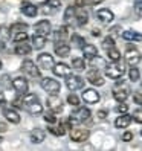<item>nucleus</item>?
<instances>
[{"instance_id": "obj_1", "label": "nucleus", "mask_w": 142, "mask_h": 151, "mask_svg": "<svg viewBox=\"0 0 142 151\" xmlns=\"http://www.w3.org/2000/svg\"><path fill=\"white\" fill-rule=\"evenodd\" d=\"M90 114L92 113H90V110H89L87 107H79V105H78L76 110L70 113V116L67 119V124H69V125H72V127L79 125V124H83V122L90 119Z\"/></svg>"}, {"instance_id": "obj_2", "label": "nucleus", "mask_w": 142, "mask_h": 151, "mask_svg": "<svg viewBox=\"0 0 142 151\" xmlns=\"http://www.w3.org/2000/svg\"><path fill=\"white\" fill-rule=\"evenodd\" d=\"M124 73H125V64L124 63L113 61V64L105 66V76H109L110 79H119Z\"/></svg>"}, {"instance_id": "obj_3", "label": "nucleus", "mask_w": 142, "mask_h": 151, "mask_svg": "<svg viewBox=\"0 0 142 151\" xmlns=\"http://www.w3.org/2000/svg\"><path fill=\"white\" fill-rule=\"evenodd\" d=\"M40 86H41L43 90H44V92H48L49 95H58V93L61 92V84L57 81V79L49 78V76L41 78Z\"/></svg>"}, {"instance_id": "obj_4", "label": "nucleus", "mask_w": 142, "mask_h": 151, "mask_svg": "<svg viewBox=\"0 0 142 151\" xmlns=\"http://www.w3.org/2000/svg\"><path fill=\"white\" fill-rule=\"evenodd\" d=\"M70 140L74 142H86L89 139V136H90V131H89L87 128H83V127H74L72 130H70Z\"/></svg>"}, {"instance_id": "obj_5", "label": "nucleus", "mask_w": 142, "mask_h": 151, "mask_svg": "<svg viewBox=\"0 0 142 151\" xmlns=\"http://www.w3.org/2000/svg\"><path fill=\"white\" fill-rule=\"evenodd\" d=\"M66 86L70 92L79 90V88L84 87V78H81L79 75H69L66 78Z\"/></svg>"}, {"instance_id": "obj_6", "label": "nucleus", "mask_w": 142, "mask_h": 151, "mask_svg": "<svg viewBox=\"0 0 142 151\" xmlns=\"http://www.w3.org/2000/svg\"><path fill=\"white\" fill-rule=\"evenodd\" d=\"M46 104H48V109L54 113H61L63 111V101L58 95H49L48 99H46Z\"/></svg>"}, {"instance_id": "obj_7", "label": "nucleus", "mask_w": 142, "mask_h": 151, "mask_svg": "<svg viewBox=\"0 0 142 151\" xmlns=\"http://www.w3.org/2000/svg\"><path fill=\"white\" fill-rule=\"evenodd\" d=\"M22 70H23V73L29 75L31 78H40V76H41L40 69H38L37 66H35V63H34V61H31V60L23 61V64H22Z\"/></svg>"}, {"instance_id": "obj_8", "label": "nucleus", "mask_w": 142, "mask_h": 151, "mask_svg": "<svg viewBox=\"0 0 142 151\" xmlns=\"http://www.w3.org/2000/svg\"><path fill=\"white\" fill-rule=\"evenodd\" d=\"M54 50L55 54L61 58H66L70 54V44L66 43V40H55L54 43Z\"/></svg>"}, {"instance_id": "obj_9", "label": "nucleus", "mask_w": 142, "mask_h": 151, "mask_svg": "<svg viewBox=\"0 0 142 151\" xmlns=\"http://www.w3.org/2000/svg\"><path fill=\"white\" fill-rule=\"evenodd\" d=\"M50 31H52V24H50L49 20H40L34 26V34L43 35V37H48L50 34Z\"/></svg>"}, {"instance_id": "obj_10", "label": "nucleus", "mask_w": 142, "mask_h": 151, "mask_svg": "<svg viewBox=\"0 0 142 151\" xmlns=\"http://www.w3.org/2000/svg\"><path fill=\"white\" fill-rule=\"evenodd\" d=\"M37 64L41 69H52L55 64V61H54V57H52L49 52H41L37 58Z\"/></svg>"}, {"instance_id": "obj_11", "label": "nucleus", "mask_w": 142, "mask_h": 151, "mask_svg": "<svg viewBox=\"0 0 142 151\" xmlns=\"http://www.w3.org/2000/svg\"><path fill=\"white\" fill-rule=\"evenodd\" d=\"M12 88L19 93V95H25V93H28V88H29V84L28 81L23 78V76H17L12 79V83H11Z\"/></svg>"}, {"instance_id": "obj_12", "label": "nucleus", "mask_w": 142, "mask_h": 151, "mask_svg": "<svg viewBox=\"0 0 142 151\" xmlns=\"http://www.w3.org/2000/svg\"><path fill=\"white\" fill-rule=\"evenodd\" d=\"M128 96H130V88L128 87H125V86L119 87V84H116V87L113 88V98L118 102H125Z\"/></svg>"}, {"instance_id": "obj_13", "label": "nucleus", "mask_w": 142, "mask_h": 151, "mask_svg": "<svg viewBox=\"0 0 142 151\" xmlns=\"http://www.w3.org/2000/svg\"><path fill=\"white\" fill-rule=\"evenodd\" d=\"M52 72H54L55 76L67 78L69 75H72V67H69L66 63H58V64H54V67H52Z\"/></svg>"}, {"instance_id": "obj_14", "label": "nucleus", "mask_w": 142, "mask_h": 151, "mask_svg": "<svg viewBox=\"0 0 142 151\" xmlns=\"http://www.w3.org/2000/svg\"><path fill=\"white\" fill-rule=\"evenodd\" d=\"M96 19H98L102 24H109V23L113 22L115 14H113L110 9H107V8H102V9L96 11Z\"/></svg>"}, {"instance_id": "obj_15", "label": "nucleus", "mask_w": 142, "mask_h": 151, "mask_svg": "<svg viewBox=\"0 0 142 151\" xmlns=\"http://www.w3.org/2000/svg\"><path fill=\"white\" fill-rule=\"evenodd\" d=\"M87 79H89V83L93 84V86H104V78L99 73L98 69L89 70V72H87Z\"/></svg>"}, {"instance_id": "obj_16", "label": "nucleus", "mask_w": 142, "mask_h": 151, "mask_svg": "<svg viewBox=\"0 0 142 151\" xmlns=\"http://www.w3.org/2000/svg\"><path fill=\"white\" fill-rule=\"evenodd\" d=\"M141 61V54H139V50L138 49H127L125 52V63L128 66H136L138 63Z\"/></svg>"}, {"instance_id": "obj_17", "label": "nucleus", "mask_w": 142, "mask_h": 151, "mask_svg": "<svg viewBox=\"0 0 142 151\" xmlns=\"http://www.w3.org/2000/svg\"><path fill=\"white\" fill-rule=\"evenodd\" d=\"M99 93L95 90V88H86V90L83 92V99H84V102H87V104H96L99 101Z\"/></svg>"}, {"instance_id": "obj_18", "label": "nucleus", "mask_w": 142, "mask_h": 151, "mask_svg": "<svg viewBox=\"0 0 142 151\" xmlns=\"http://www.w3.org/2000/svg\"><path fill=\"white\" fill-rule=\"evenodd\" d=\"M61 0H46L43 3V12L44 14H54L60 9Z\"/></svg>"}, {"instance_id": "obj_19", "label": "nucleus", "mask_w": 142, "mask_h": 151, "mask_svg": "<svg viewBox=\"0 0 142 151\" xmlns=\"http://www.w3.org/2000/svg\"><path fill=\"white\" fill-rule=\"evenodd\" d=\"M31 50H32V46L26 41V40H23V41H19L15 44V47H14V52L17 55H20V57H23V55H29L31 54Z\"/></svg>"}, {"instance_id": "obj_20", "label": "nucleus", "mask_w": 142, "mask_h": 151, "mask_svg": "<svg viewBox=\"0 0 142 151\" xmlns=\"http://www.w3.org/2000/svg\"><path fill=\"white\" fill-rule=\"evenodd\" d=\"M131 114L128 113H121V116L116 118V121H115V127L116 128H127L130 124H131Z\"/></svg>"}, {"instance_id": "obj_21", "label": "nucleus", "mask_w": 142, "mask_h": 151, "mask_svg": "<svg viewBox=\"0 0 142 151\" xmlns=\"http://www.w3.org/2000/svg\"><path fill=\"white\" fill-rule=\"evenodd\" d=\"M75 22L78 26H84L89 22V12L84 9V8H76L75 11Z\"/></svg>"}, {"instance_id": "obj_22", "label": "nucleus", "mask_w": 142, "mask_h": 151, "mask_svg": "<svg viewBox=\"0 0 142 151\" xmlns=\"http://www.w3.org/2000/svg\"><path fill=\"white\" fill-rule=\"evenodd\" d=\"M3 116H5L6 121H9L11 124H19L20 122L19 113H17L15 109H12V107H5L3 109Z\"/></svg>"}, {"instance_id": "obj_23", "label": "nucleus", "mask_w": 142, "mask_h": 151, "mask_svg": "<svg viewBox=\"0 0 142 151\" xmlns=\"http://www.w3.org/2000/svg\"><path fill=\"white\" fill-rule=\"evenodd\" d=\"M20 9H22V12L26 17H35V15L38 14V8L35 6L34 3H31V2H23Z\"/></svg>"}, {"instance_id": "obj_24", "label": "nucleus", "mask_w": 142, "mask_h": 151, "mask_svg": "<svg viewBox=\"0 0 142 151\" xmlns=\"http://www.w3.org/2000/svg\"><path fill=\"white\" fill-rule=\"evenodd\" d=\"M81 50H83V55H84L86 60H92L93 57L98 55V49H96V46H93V44H90V43H86L84 46L81 47Z\"/></svg>"}, {"instance_id": "obj_25", "label": "nucleus", "mask_w": 142, "mask_h": 151, "mask_svg": "<svg viewBox=\"0 0 142 151\" xmlns=\"http://www.w3.org/2000/svg\"><path fill=\"white\" fill-rule=\"evenodd\" d=\"M46 137V131L41 130V128H35L31 131V142L32 144H41Z\"/></svg>"}, {"instance_id": "obj_26", "label": "nucleus", "mask_w": 142, "mask_h": 151, "mask_svg": "<svg viewBox=\"0 0 142 151\" xmlns=\"http://www.w3.org/2000/svg\"><path fill=\"white\" fill-rule=\"evenodd\" d=\"M121 37L127 41H142V34H139L136 31H124L121 34Z\"/></svg>"}, {"instance_id": "obj_27", "label": "nucleus", "mask_w": 142, "mask_h": 151, "mask_svg": "<svg viewBox=\"0 0 142 151\" xmlns=\"http://www.w3.org/2000/svg\"><path fill=\"white\" fill-rule=\"evenodd\" d=\"M44 44H46V37H43V35H37V34L32 35V47L35 50L43 49Z\"/></svg>"}, {"instance_id": "obj_28", "label": "nucleus", "mask_w": 142, "mask_h": 151, "mask_svg": "<svg viewBox=\"0 0 142 151\" xmlns=\"http://www.w3.org/2000/svg\"><path fill=\"white\" fill-rule=\"evenodd\" d=\"M69 37V26H60V28L54 32V38L55 40H66Z\"/></svg>"}, {"instance_id": "obj_29", "label": "nucleus", "mask_w": 142, "mask_h": 151, "mask_svg": "<svg viewBox=\"0 0 142 151\" xmlns=\"http://www.w3.org/2000/svg\"><path fill=\"white\" fill-rule=\"evenodd\" d=\"M17 32H28V24H26V23H22V22L11 24V28H9L11 37H12L14 34H17Z\"/></svg>"}, {"instance_id": "obj_30", "label": "nucleus", "mask_w": 142, "mask_h": 151, "mask_svg": "<svg viewBox=\"0 0 142 151\" xmlns=\"http://www.w3.org/2000/svg\"><path fill=\"white\" fill-rule=\"evenodd\" d=\"M75 11H76L75 5H74V6L70 5V6H67V8H66V11H64V17H63L66 23H70L72 20H75Z\"/></svg>"}, {"instance_id": "obj_31", "label": "nucleus", "mask_w": 142, "mask_h": 151, "mask_svg": "<svg viewBox=\"0 0 142 151\" xmlns=\"http://www.w3.org/2000/svg\"><path fill=\"white\" fill-rule=\"evenodd\" d=\"M89 61H90V66L93 67V69H102V67H105V66H107V64H105V60L104 58H101L99 55H96V57H93L92 60H89Z\"/></svg>"}, {"instance_id": "obj_32", "label": "nucleus", "mask_w": 142, "mask_h": 151, "mask_svg": "<svg viewBox=\"0 0 142 151\" xmlns=\"http://www.w3.org/2000/svg\"><path fill=\"white\" fill-rule=\"evenodd\" d=\"M26 110H28L31 114H41L43 113V105L40 104V101H37V102L29 104L28 107H26Z\"/></svg>"}, {"instance_id": "obj_33", "label": "nucleus", "mask_w": 142, "mask_h": 151, "mask_svg": "<svg viewBox=\"0 0 142 151\" xmlns=\"http://www.w3.org/2000/svg\"><path fill=\"white\" fill-rule=\"evenodd\" d=\"M72 69L78 70V72L84 70V69H86V61H84V58H81V57L74 58V60H72Z\"/></svg>"}, {"instance_id": "obj_34", "label": "nucleus", "mask_w": 142, "mask_h": 151, "mask_svg": "<svg viewBox=\"0 0 142 151\" xmlns=\"http://www.w3.org/2000/svg\"><path fill=\"white\" fill-rule=\"evenodd\" d=\"M70 41H72L74 47H78V49H81L84 44H86V40L81 37V35H78V34H72V37H70Z\"/></svg>"}, {"instance_id": "obj_35", "label": "nucleus", "mask_w": 142, "mask_h": 151, "mask_svg": "<svg viewBox=\"0 0 142 151\" xmlns=\"http://www.w3.org/2000/svg\"><path fill=\"white\" fill-rule=\"evenodd\" d=\"M48 130H49V133H52V134H55V136H64L66 134V128H64V125H61V124H60V127H55L54 124H52Z\"/></svg>"}, {"instance_id": "obj_36", "label": "nucleus", "mask_w": 142, "mask_h": 151, "mask_svg": "<svg viewBox=\"0 0 142 151\" xmlns=\"http://www.w3.org/2000/svg\"><path fill=\"white\" fill-rule=\"evenodd\" d=\"M107 57H109V60L112 61H121V52L116 49V47H112V49H109L107 50Z\"/></svg>"}, {"instance_id": "obj_37", "label": "nucleus", "mask_w": 142, "mask_h": 151, "mask_svg": "<svg viewBox=\"0 0 142 151\" xmlns=\"http://www.w3.org/2000/svg\"><path fill=\"white\" fill-rule=\"evenodd\" d=\"M128 78H130V81H133V83H136V81H139V78H141V72L138 70V67H135V66H131V69H130V72H128Z\"/></svg>"}, {"instance_id": "obj_38", "label": "nucleus", "mask_w": 142, "mask_h": 151, "mask_svg": "<svg viewBox=\"0 0 142 151\" xmlns=\"http://www.w3.org/2000/svg\"><path fill=\"white\" fill-rule=\"evenodd\" d=\"M112 47H115V38L112 37V35H109V37H105V38L102 40V49L109 50V49H112Z\"/></svg>"}, {"instance_id": "obj_39", "label": "nucleus", "mask_w": 142, "mask_h": 151, "mask_svg": "<svg viewBox=\"0 0 142 151\" xmlns=\"http://www.w3.org/2000/svg\"><path fill=\"white\" fill-rule=\"evenodd\" d=\"M44 121H46L48 124H57V116H55V113L54 111H48V113H44Z\"/></svg>"}, {"instance_id": "obj_40", "label": "nucleus", "mask_w": 142, "mask_h": 151, "mask_svg": "<svg viewBox=\"0 0 142 151\" xmlns=\"http://www.w3.org/2000/svg\"><path fill=\"white\" fill-rule=\"evenodd\" d=\"M131 119L135 122H138V124H142V107H139V109H136L135 111H133Z\"/></svg>"}, {"instance_id": "obj_41", "label": "nucleus", "mask_w": 142, "mask_h": 151, "mask_svg": "<svg viewBox=\"0 0 142 151\" xmlns=\"http://www.w3.org/2000/svg\"><path fill=\"white\" fill-rule=\"evenodd\" d=\"M23 40H28V32H17V34L12 35L14 43H19V41H23Z\"/></svg>"}, {"instance_id": "obj_42", "label": "nucleus", "mask_w": 142, "mask_h": 151, "mask_svg": "<svg viewBox=\"0 0 142 151\" xmlns=\"http://www.w3.org/2000/svg\"><path fill=\"white\" fill-rule=\"evenodd\" d=\"M67 102L72 105V107H78V105H79V98H78L75 93H70V95L67 96Z\"/></svg>"}, {"instance_id": "obj_43", "label": "nucleus", "mask_w": 142, "mask_h": 151, "mask_svg": "<svg viewBox=\"0 0 142 151\" xmlns=\"http://www.w3.org/2000/svg\"><path fill=\"white\" fill-rule=\"evenodd\" d=\"M135 12L142 17V0H135Z\"/></svg>"}, {"instance_id": "obj_44", "label": "nucleus", "mask_w": 142, "mask_h": 151, "mask_svg": "<svg viewBox=\"0 0 142 151\" xmlns=\"http://www.w3.org/2000/svg\"><path fill=\"white\" fill-rule=\"evenodd\" d=\"M133 101H135L136 104L142 105V92H135L133 93Z\"/></svg>"}, {"instance_id": "obj_45", "label": "nucleus", "mask_w": 142, "mask_h": 151, "mask_svg": "<svg viewBox=\"0 0 142 151\" xmlns=\"http://www.w3.org/2000/svg\"><path fill=\"white\" fill-rule=\"evenodd\" d=\"M115 110H116L118 113H127V111H128V105H127V104H124V102H121Z\"/></svg>"}, {"instance_id": "obj_46", "label": "nucleus", "mask_w": 142, "mask_h": 151, "mask_svg": "<svg viewBox=\"0 0 142 151\" xmlns=\"http://www.w3.org/2000/svg\"><path fill=\"white\" fill-rule=\"evenodd\" d=\"M131 139H133V133H130V131H125V133L122 134V140H124V142H130Z\"/></svg>"}, {"instance_id": "obj_47", "label": "nucleus", "mask_w": 142, "mask_h": 151, "mask_svg": "<svg viewBox=\"0 0 142 151\" xmlns=\"http://www.w3.org/2000/svg\"><path fill=\"white\" fill-rule=\"evenodd\" d=\"M89 3V0H75V8H84Z\"/></svg>"}, {"instance_id": "obj_48", "label": "nucleus", "mask_w": 142, "mask_h": 151, "mask_svg": "<svg viewBox=\"0 0 142 151\" xmlns=\"http://www.w3.org/2000/svg\"><path fill=\"white\" fill-rule=\"evenodd\" d=\"M96 114H98L99 119H105V118H107V114H109V111H107V110H99Z\"/></svg>"}, {"instance_id": "obj_49", "label": "nucleus", "mask_w": 142, "mask_h": 151, "mask_svg": "<svg viewBox=\"0 0 142 151\" xmlns=\"http://www.w3.org/2000/svg\"><path fill=\"white\" fill-rule=\"evenodd\" d=\"M5 102H6V99H5V95L0 92V105H5Z\"/></svg>"}, {"instance_id": "obj_50", "label": "nucleus", "mask_w": 142, "mask_h": 151, "mask_svg": "<svg viewBox=\"0 0 142 151\" xmlns=\"http://www.w3.org/2000/svg\"><path fill=\"white\" fill-rule=\"evenodd\" d=\"M102 2H104V0H89V3H90V5H99Z\"/></svg>"}, {"instance_id": "obj_51", "label": "nucleus", "mask_w": 142, "mask_h": 151, "mask_svg": "<svg viewBox=\"0 0 142 151\" xmlns=\"http://www.w3.org/2000/svg\"><path fill=\"white\" fill-rule=\"evenodd\" d=\"M93 35H95V37H98V35H99V31L98 29H93V32H92Z\"/></svg>"}, {"instance_id": "obj_52", "label": "nucleus", "mask_w": 142, "mask_h": 151, "mask_svg": "<svg viewBox=\"0 0 142 151\" xmlns=\"http://www.w3.org/2000/svg\"><path fill=\"white\" fill-rule=\"evenodd\" d=\"M3 47H5V44H3L2 41H0V50H3Z\"/></svg>"}, {"instance_id": "obj_53", "label": "nucleus", "mask_w": 142, "mask_h": 151, "mask_svg": "<svg viewBox=\"0 0 142 151\" xmlns=\"http://www.w3.org/2000/svg\"><path fill=\"white\" fill-rule=\"evenodd\" d=\"M3 67V64H2V61H0V69H2Z\"/></svg>"}, {"instance_id": "obj_54", "label": "nucleus", "mask_w": 142, "mask_h": 151, "mask_svg": "<svg viewBox=\"0 0 142 151\" xmlns=\"http://www.w3.org/2000/svg\"><path fill=\"white\" fill-rule=\"evenodd\" d=\"M141 136H142V130H141Z\"/></svg>"}, {"instance_id": "obj_55", "label": "nucleus", "mask_w": 142, "mask_h": 151, "mask_svg": "<svg viewBox=\"0 0 142 151\" xmlns=\"http://www.w3.org/2000/svg\"><path fill=\"white\" fill-rule=\"evenodd\" d=\"M0 142H2V137H0Z\"/></svg>"}]
</instances>
